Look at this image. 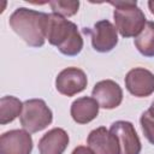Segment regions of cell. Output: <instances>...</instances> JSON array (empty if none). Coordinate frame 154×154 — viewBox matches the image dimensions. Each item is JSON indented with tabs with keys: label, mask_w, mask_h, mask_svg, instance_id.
Segmentation results:
<instances>
[{
	"label": "cell",
	"mask_w": 154,
	"mask_h": 154,
	"mask_svg": "<svg viewBox=\"0 0 154 154\" xmlns=\"http://www.w3.org/2000/svg\"><path fill=\"white\" fill-rule=\"evenodd\" d=\"M109 131L118 140L119 154H140L141 142L130 122L118 120L111 125Z\"/></svg>",
	"instance_id": "5b68a950"
},
{
	"label": "cell",
	"mask_w": 154,
	"mask_h": 154,
	"mask_svg": "<svg viewBox=\"0 0 154 154\" xmlns=\"http://www.w3.org/2000/svg\"><path fill=\"white\" fill-rule=\"evenodd\" d=\"M148 6H149L150 12L154 14V1H149V2H148Z\"/></svg>",
	"instance_id": "d6986e66"
},
{
	"label": "cell",
	"mask_w": 154,
	"mask_h": 154,
	"mask_svg": "<svg viewBox=\"0 0 154 154\" xmlns=\"http://www.w3.org/2000/svg\"><path fill=\"white\" fill-rule=\"evenodd\" d=\"M87 142L94 154H119L117 137L103 126L93 130Z\"/></svg>",
	"instance_id": "8fae6325"
},
{
	"label": "cell",
	"mask_w": 154,
	"mask_h": 154,
	"mask_svg": "<svg viewBox=\"0 0 154 154\" xmlns=\"http://www.w3.org/2000/svg\"><path fill=\"white\" fill-rule=\"evenodd\" d=\"M47 20V13L20 7L11 14L10 25L13 31L20 36L29 46L41 47L43 46L46 38Z\"/></svg>",
	"instance_id": "6da1fadb"
},
{
	"label": "cell",
	"mask_w": 154,
	"mask_h": 154,
	"mask_svg": "<svg viewBox=\"0 0 154 154\" xmlns=\"http://www.w3.org/2000/svg\"><path fill=\"white\" fill-rule=\"evenodd\" d=\"M69 144V135L65 130L55 128L42 136L38 142L40 154H63Z\"/></svg>",
	"instance_id": "7c38bea8"
},
{
	"label": "cell",
	"mask_w": 154,
	"mask_h": 154,
	"mask_svg": "<svg viewBox=\"0 0 154 154\" xmlns=\"http://www.w3.org/2000/svg\"><path fill=\"white\" fill-rule=\"evenodd\" d=\"M46 38L65 55H77L83 48V38L76 24L57 13L48 14Z\"/></svg>",
	"instance_id": "7a4b0ae2"
},
{
	"label": "cell",
	"mask_w": 154,
	"mask_h": 154,
	"mask_svg": "<svg viewBox=\"0 0 154 154\" xmlns=\"http://www.w3.org/2000/svg\"><path fill=\"white\" fill-rule=\"evenodd\" d=\"M57 90L66 96H73L87 87L85 73L77 67H67L63 70L55 79Z\"/></svg>",
	"instance_id": "52a82bcc"
},
{
	"label": "cell",
	"mask_w": 154,
	"mask_h": 154,
	"mask_svg": "<svg viewBox=\"0 0 154 154\" xmlns=\"http://www.w3.org/2000/svg\"><path fill=\"white\" fill-rule=\"evenodd\" d=\"M148 112L150 113V116H152V117H154V101L152 102V106H150V108L148 109Z\"/></svg>",
	"instance_id": "ffe728a7"
},
{
	"label": "cell",
	"mask_w": 154,
	"mask_h": 154,
	"mask_svg": "<svg viewBox=\"0 0 154 154\" xmlns=\"http://www.w3.org/2000/svg\"><path fill=\"white\" fill-rule=\"evenodd\" d=\"M141 126L146 138L154 144V117H152L148 111L141 116Z\"/></svg>",
	"instance_id": "e0dca14e"
},
{
	"label": "cell",
	"mask_w": 154,
	"mask_h": 154,
	"mask_svg": "<svg viewBox=\"0 0 154 154\" xmlns=\"http://www.w3.org/2000/svg\"><path fill=\"white\" fill-rule=\"evenodd\" d=\"M72 154H94V152L90 148H88V147L79 146V147L75 148V150L72 152Z\"/></svg>",
	"instance_id": "ac0fdd59"
},
{
	"label": "cell",
	"mask_w": 154,
	"mask_h": 154,
	"mask_svg": "<svg viewBox=\"0 0 154 154\" xmlns=\"http://www.w3.org/2000/svg\"><path fill=\"white\" fill-rule=\"evenodd\" d=\"M125 85L130 94L137 97L149 96L154 91V75L142 67L132 69L125 77Z\"/></svg>",
	"instance_id": "ba28073f"
},
{
	"label": "cell",
	"mask_w": 154,
	"mask_h": 154,
	"mask_svg": "<svg viewBox=\"0 0 154 154\" xmlns=\"http://www.w3.org/2000/svg\"><path fill=\"white\" fill-rule=\"evenodd\" d=\"M19 119L22 126L28 132H37L52 123L53 114L43 100L32 99L23 103Z\"/></svg>",
	"instance_id": "277c9868"
},
{
	"label": "cell",
	"mask_w": 154,
	"mask_h": 154,
	"mask_svg": "<svg viewBox=\"0 0 154 154\" xmlns=\"http://www.w3.org/2000/svg\"><path fill=\"white\" fill-rule=\"evenodd\" d=\"M91 45L95 51L106 53L112 51L118 42V34L116 26L108 20L97 22L91 30Z\"/></svg>",
	"instance_id": "9c48e42d"
},
{
	"label": "cell",
	"mask_w": 154,
	"mask_h": 154,
	"mask_svg": "<svg viewBox=\"0 0 154 154\" xmlns=\"http://www.w3.org/2000/svg\"><path fill=\"white\" fill-rule=\"evenodd\" d=\"M32 140L28 131L11 130L0 137V154H30Z\"/></svg>",
	"instance_id": "8992f818"
},
{
	"label": "cell",
	"mask_w": 154,
	"mask_h": 154,
	"mask_svg": "<svg viewBox=\"0 0 154 154\" xmlns=\"http://www.w3.org/2000/svg\"><path fill=\"white\" fill-rule=\"evenodd\" d=\"M23 103L14 96H2L0 100V123L2 125L11 123L20 116Z\"/></svg>",
	"instance_id": "5bb4252c"
},
{
	"label": "cell",
	"mask_w": 154,
	"mask_h": 154,
	"mask_svg": "<svg viewBox=\"0 0 154 154\" xmlns=\"http://www.w3.org/2000/svg\"><path fill=\"white\" fill-rule=\"evenodd\" d=\"M99 107V103L93 97H79L72 102L71 116L76 123L87 124L96 118Z\"/></svg>",
	"instance_id": "4fadbf2b"
},
{
	"label": "cell",
	"mask_w": 154,
	"mask_h": 154,
	"mask_svg": "<svg viewBox=\"0 0 154 154\" xmlns=\"http://www.w3.org/2000/svg\"><path fill=\"white\" fill-rule=\"evenodd\" d=\"M114 6V22L116 29L123 37L137 36L146 25V17L136 1H111Z\"/></svg>",
	"instance_id": "3957f363"
},
{
	"label": "cell",
	"mask_w": 154,
	"mask_h": 154,
	"mask_svg": "<svg viewBox=\"0 0 154 154\" xmlns=\"http://www.w3.org/2000/svg\"><path fill=\"white\" fill-rule=\"evenodd\" d=\"M135 46L144 57H154V22H147L135 37Z\"/></svg>",
	"instance_id": "9a60e30c"
},
{
	"label": "cell",
	"mask_w": 154,
	"mask_h": 154,
	"mask_svg": "<svg viewBox=\"0 0 154 154\" xmlns=\"http://www.w3.org/2000/svg\"><path fill=\"white\" fill-rule=\"evenodd\" d=\"M51 8L53 10L54 13L59 14V16H73L79 7V2L75 1V0H67V1H63V0H55V1H51L49 2Z\"/></svg>",
	"instance_id": "2e32d148"
},
{
	"label": "cell",
	"mask_w": 154,
	"mask_h": 154,
	"mask_svg": "<svg viewBox=\"0 0 154 154\" xmlns=\"http://www.w3.org/2000/svg\"><path fill=\"white\" fill-rule=\"evenodd\" d=\"M93 99L102 108H116L123 100L122 88L113 81L106 79L95 84L93 89Z\"/></svg>",
	"instance_id": "30bf717a"
}]
</instances>
